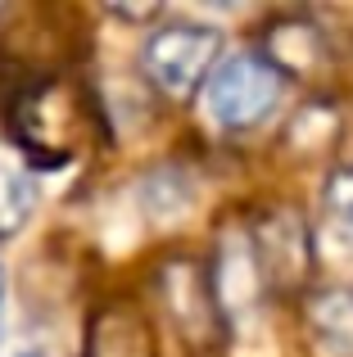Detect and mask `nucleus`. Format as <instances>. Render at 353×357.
Instances as JSON below:
<instances>
[{
    "label": "nucleus",
    "instance_id": "1",
    "mask_svg": "<svg viewBox=\"0 0 353 357\" xmlns=\"http://www.w3.org/2000/svg\"><path fill=\"white\" fill-rule=\"evenodd\" d=\"M5 122L27 163L63 167L82 149H91L100 131V109L77 77H32L14 91Z\"/></svg>",
    "mask_w": 353,
    "mask_h": 357
},
{
    "label": "nucleus",
    "instance_id": "2",
    "mask_svg": "<svg viewBox=\"0 0 353 357\" xmlns=\"http://www.w3.org/2000/svg\"><path fill=\"white\" fill-rule=\"evenodd\" d=\"M218 54H222L218 27L176 18V23H163L159 32H150L141 63H145V77L168 100H186L200 86H209V77L218 73Z\"/></svg>",
    "mask_w": 353,
    "mask_h": 357
},
{
    "label": "nucleus",
    "instance_id": "3",
    "mask_svg": "<svg viewBox=\"0 0 353 357\" xmlns=\"http://www.w3.org/2000/svg\"><path fill=\"white\" fill-rule=\"evenodd\" d=\"M276 100H281V73L267 63V54H236L204 86V109L227 131L258 127L276 109Z\"/></svg>",
    "mask_w": 353,
    "mask_h": 357
},
{
    "label": "nucleus",
    "instance_id": "4",
    "mask_svg": "<svg viewBox=\"0 0 353 357\" xmlns=\"http://www.w3.org/2000/svg\"><path fill=\"white\" fill-rule=\"evenodd\" d=\"M249 249H254L258 276L267 289H299L313 276V236L299 213H263L249 222Z\"/></svg>",
    "mask_w": 353,
    "mask_h": 357
},
{
    "label": "nucleus",
    "instance_id": "5",
    "mask_svg": "<svg viewBox=\"0 0 353 357\" xmlns=\"http://www.w3.org/2000/svg\"><path fill=\"white\" fill-rule=\"evenodd\" d=\"M159 294L168 303V317L176 321V335H181L190 349H209L222 331V307H218V294H213V276L209 267L200 262H168L159 271Z\"/></svg>",
    "mask_w": 353,
    "mask_h": 357
},
{
    "label": "nucleus",
    "instance_id": "6",
    "mask_svg": "<svg viewBox=\"0 0 353 357\" xmlns=\"http://www.w3.org/2000/svg\"><path fill=\"white\" fill-rule=\"evenodd\" d=\"M82 357H159L154 331L136 303H105L87 326Z\"/></svg>",
    "mask_w": 353,
    "mask_h": 357
},
{
    "label": "nucleus",
    "instance_id": "7",
    "mask_svg": "<svg viewBox=\"0 0 353 357\" xmlns=\"http://www.w3.org/2000/svg\"><path fill=\"white\" fill-rule=\"evenodd\" d=\"M313 340L336 357H353V289L345 285H322L303 303Z\"/></svg>",
    "mask_w": 353,
    "mask_h": 357
},
{
    "label": "nucleus",
    "instance_id": "8",
    "mask_svg": "<svg viewBox=\"0 0 353 357\" xmlns=\"http://www.w3.org/2000/svg\"><path fill=\"white\" fill-rule=\"evenodd\" d=\"M317 59H322V32L313 23L290 18V23H276L272 32H267V63H272L276 73L303 77V73L317 68Z\"/></svg>",
    "mask_w": 353,
    "mask_h": 357
},
{
    "label": "nucleus",
    "instance_id": "9",
    "mask_svg": "<svg viewBox=\"0 0 353 357\" xmlns=\"http://www.w3.org/2000/svg\"><path fill=\"white\" fill-rule=\"evenodd\" d=\"M317 236L331 244L336 253L353 258V167L331 172V181L322 185V222Z\"/></svg>",
    "mask_w": 353,
    "mask_h": 357
},
{
    "label": "nucleus",
    "instance_id": "10",
    "mask_svg": "<svg viewBox=\"0 0 353 357\" xmlns=\"http://www.w3.org/2000/svg\"><path fill=\"white\" fill-rule=\"evenodd\" d=\"M27 218H32V185L23 181V172L0 163V240L18 236Z\"/></svg>",
    "mask_w": 353,
    "mask_h": 357
},
{
    "label": "nucleus",
    "instance_id": "11",
    "mask_svg": "<svg viewBox=\"0 0 353 357\" xmlns=\"http://www.w3.org/2000/svg\"><path fill=\"white\" fill-rule=\"evenodd\" d=\"M0 357H54V353L32 340H0Z\"/></svg>",
    "mask_w": 353,
    "mask_h": 357
},
{
    "label": "nucleus",
    "instance_id": "12",
    "mask_svg": "<svg viewBox=\"0 0 353 357\" xmlns=\"http://www.w3.org/2000/svg\"><path fill=\"white\" fill-rule=\"evenodd\" d=\"M0 303H5V271H0Z\"/></svg>",
    "mask_w": 353,
    "mask_h": 357
}]
</instances>
